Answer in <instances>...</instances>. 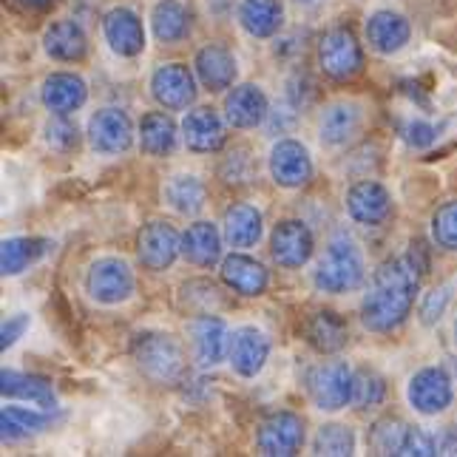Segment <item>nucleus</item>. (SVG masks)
<instances>
[{
    "label": "nucleus",
    "instance_id": "f257e3e1",
    "mask_svg": "<svg viewBox=\"0 0 457 457\" xmlns=\"http://www.w3.org/2000/svg\"><path fill=\"white\" fill-rule=\"evenodd\" d=\"M420 270L418 264L403 259H389L375 270L372 285L361 304V321H364L372 333H389L409 315L418 295Z\"/></svg>",
    "mask_w": 457,
    "mask_h": 457
},
{
    "label": "nucleus",
    "instance_id": "f03ea898",
    "mask_svg": "<svg viewBox=\"0 0 457 457\" xmlns=\"http://www.w3.org/2000/svg\"><path fill=\"white\" fill-rule=\"evenodd\" d=\"M315 287L324 293H350L355 290L361 281H364V259H361V250L346 233L333 236L324 259L315 267Z\"/></svg>",
    "mask_w": 457,
    "mask_h": 457
},
{
    "label": "nucleus",
    "instance_id": "7ed1b4c3",
    "mask_svg": "<svg viewBox=\"0 0 457 457\" xmlns=\"http://www.w3.org/2000/svg\"><path fill=\"white\" fill-rule=\"evenodd\" d=\"M134 361L151 384L173 386L185 375V353L177 338L162 333H145L134 341Z\"/></svg>",
    "mask_w": 457,
    "mask_h": 457
},
{
    "label": "nucleus",
    "instance_id": "20e7f679",
    "mask_svg": "<svg viewBox=\"0 0 457 457\" xmlns=\"http://www.w3.org/2000/svg\"><path fill=\"white\" fill-rule=\"evenodd\" d=\"M319 66L329 80L346 83L364 69V52L350 29H333L319 40Z\"/></svg>",
    "mask_w": 457,
    "mask_h": 457
},
{
    "label": "nucleus",
    "instance_id": "39448f33",
    "mask_svg": "<svg viewBox=\"0 0 457 457\" xmlns=\"http://www.w3.org/2000/svg\"><path fill=\"white\" fill-rule=\"evenodd\" d=\"M353 381L355 372L344 361H327V364L310 370L307 392L312 403L324 412H338L346 403H353Z\"/></svg>",
    "mask_w": 457,
    "mask_h": 457
},
{
    "label": "nucleus",
    "instance_id": "423d86ee",
    "mask_svg": "<svg viewBox=\"0 0 457 457\" xmlns=\"http://www.w3.org/2000/svg\"><path fill=\"white\" fill-rule=\"evenodd\" d=\"M86 290L100 304H120L134 293V273L122 259H97L88 267Z\"/></svg>",
    "mask_w": 457,
    "mask_h": 457
},
{
    "label": "nucleus",
    "instance_id": "0eeeda50",
    "mask_svg": "<svg viewBox=\"0 0 457 457\" xmlns=\"http://www.w3.org/2000/svg\"><path fill=\"white\" fill-rule=\"evenodd\" d=\"M256 446L267 457H290L298 454V449L304 446V420L293 412H276L267 418L259 435Z\"/></svg>",
    "mask_w": 457,
    "mask_h": 457
},
{
    "label": "nucleus",
    "instance_id": "6e6552de",
    "mask_svg": "<svg viewBox=\"0 0 457 457\" xmlns=\"http://www.w3.org/2000/svg\"><path fill=\"white\" fill-rule=\"evenodd\" d=\"M182 253V239L179 233L173 230V225L168 222H151L139 230L137 239V256L143 262V267L160 273L168 270V267L177 262V256Z\"/></svg>",
    "mask_w": 457,
    "mask_h": 457
},
{
    "label": "nucleus",
    "instance_id": "1a4fd4ad",
    "mask_svg": "<svg viewBox=\"0 0 457 457\" xmlns=\"http://www.w3.org/2000/svg\"><path fill=\"white\" fill-rule=\"evenodd\" d=\"M151 94L168 112H182L196 100V80L187 66L182 62H168L160 66L151 77Z\"/></svg>",
    "mask_w": 457,
    "mask_h": 457
},
{
    "label": "nucleus",
    "instance_id": "9d476101",
    "mask_svg": "<svg viewBox=\"0 0 457 457\" xmlns=\"http://www.w3.org/2000/svg\"><path fill=\"white\" fill-rule=\"evenodd\" d=\"M346 211L358 225L378 228L392 216V196L381 182L361 179L346 194Z\"/></svg>",
    "mask_w": 457,
    "mask_h": 457
},
{
    "label": "nucleus",
    "instance_id": "9b49d317",
    "mask_svg": "<svg viewBox=\"0 0 457 457\" xmlns=\"http://www.w3.org/2000/svg\"><path fill=\"white\" fill-rule=\"evenodd\" d=\"M88 139L100 154H122L134 143V125L120 108H103L88 120Z\"/></svg>",
    "mask_w": 457,
    "mask_h": 457
},
{
    "label": "nucleus",
    "instance_id": "f8f14e48",
    "mask_svg": "<svg viewBox=\"0 0 457 457\" xmlns=\"http://www.w3.org/2000/svg\"><path fill=\"white\" fill-rule=\"evenodd\" d=\"M452 378L446 370L440 367H427L415 372V378L409 381V403H412L420 415H437L452 403Z\"/></svg>",
    "mask_w": 457,
    "mask_h": 457
},
{
    "label": "nucleus",
    "instance_id": "ddd939ff",
    "mask_svg": "<svg viewBox=\"0 0 457 457\" xmlns=\"http://www.w3.org/2000/svg\"><path fill=\"white\" fill-rule=\"evenodd\" d=\"M270 253L276 264L295 270V267H304L312 256V233L302 222V219H287V222L276 225L273 239H270Z\"/></svg>",
    "mask_w": 457,
    "mask_h": 457
},
{
    "label": "nucleus",
    "instance_id": "4468645a",
    "mask_svg": "<svg viewBox=\"0 0 457 457\" xmlns=\"http://www.w3.org/2000/svg\"><path fill=\"white\" fill-rule=\"evenodd\" d=\"M270 173L281 187H304L312 179V160L302 143L278 139L270 151Z\"/></svg>",
    "mask_w": 457,
    "mask_h": 457
},
{
    "label": "nucleus",
    "instance_id": "2eb2a0df",
    "mask_svg": "<svg viewBox=\"0 0 457 457\" xmlns=\"http://www.w3.org/2000/svg\"><path fill=\"white\" fill-rule=\"evenodd\" d=\"M270 355V341L256 327H242L230 336V367L242 378H256Z\"/></svg>",
    "mask_w": 457,
    "mask_h": 457
},
{
    "label": "nucleus",
    "instance_id": "dca6fc26",
    "mask_svg": "<svg viewBox=\"0 0 457 457\" xmlns=\"http://www.w3.org/2000/svg\"><path fill=\"white\" fill-rule=\"evenodd\" d=\"M182 137L194 154H213L225 145V125L213 108L199 105L182 120Z\"/></svg>",
    "mask_w": 457,
    "mask_h": 457
},
{
    "label": "nucleus",
    "instance_id": "f3484780",
    "mask_svg": "<svg viewBox=\"0 0 457 457\" xmlns=\"http://www.w3.org/2000/svg\"><path fill=\"white\" fill-rule=\"evenodd\" d=\"M103 31L108 46L120 57H137L145 49V29L143 21L137 18L131 9H112L103 18Z\"/></svg>",
    "mask_w": 457,
    "mask_h": 457
},
{
    "label": "nucleus",
    "instance_id": "a211bd4d",
    "mask_svg": "<svg viewBox=\"0 0 457 457\" xmlns=\"http://www.w3.org/2000/svg\"><path fill=\"white\" fill-rule=\"evenodd\" d=\"M191 336H194V355L199 367H216L230 353V336L222 319H213V315H199L191 324Z\"/></svg>",
    "mask_w": 457,
    "mask_h": 457
},
{
    "label": "nucleus",
    "instance_id": "6ab92c4d",
    "mask_svg": "<svg viewBox=\"0 0 457 457\" xmlns=\"http://www.w3.org/2000/svg\"><path fill=\"white\" fill-rule=\"evenodd\" d=\"M270 114L264 91L253 83L236 86L225 100V117L233 129H256Z\"/></svg>",
    "mask_w": 457,
    "mask_h": 457
},
{
    "label": "nucleus",
    "instance_id": "aec40b11",
    "mask_svg": "<svg viewBox=\"0 0 457 457\" xmlns=\"http://www.w3.org/2000/svg\"><path fill=\"white\" fill-rule=\"evenodd\" d=\"M40 97L52 114H71L77 108H83V103L88 100V88L83 83V77L57 71L52 77H46Z\"/></svg>",
    "mask_w": 457,
    "mask_h": 457
},
{
    "label": "nucleus",
    "instance_id": "412c9836",
    "mask_svg": "<svg viewBox=\"0 0 457 457\" xmlns=\"http://www.w3.org/2000/svg\"><path fill=\"white\" fill-rule=\"evenodd\" d=\"M412 37V26L398 12H375L372 18L367 21V40L375 52L381 54H395L401 52L403 46Z\"/></svg>",
    "mask_w": 457,
    "mask_h": 457
},
{
    "label": "nucleus",
    "instance_id": "4be33fe9",
    "mask_svg": "<svg viewBox=\"0 0 457 457\" xmlns=\"http://www.w3.org/2000/svg\"><path fill=\"white\" fill-rule=\"evenodd\" d=\"M194 66H196L202 86L211 91H225L236 80V57L219 43H211V46H204V49H199Z\"/></svg>",
    "mask_w": 457,
    "mask_h": 457
},
{
    "label": "nucleus",
    "instance_id": "5701e85b",
    "mask_svg": "<svg viewBox=\"0 0 457 457\" xmlns=\"http://www.w3.org/2000/svg\"><path fill=\"white\" fill-rule=\"evenodd\" d=\"M222 281L239 295H262L267 290V270L264 264L245 253H230L222 259Z\"/></svg>",
    "mask_w": 457,
    "mask_h": 457
},
{
    "label": "nucleus",
    "instance_id": "b1692460",
    "mask_svg": "<svg viewBox=\"0 0 457 457\" xmlns=\"http://www.w3.org/2000/svg\"><path fill=\"white\" fill-rule=\"evenodd\" d=\"M361 108L355 103H336L321 114V143L329 148H341L361 131Z\"/></svg>",
    "mask_w": 457,
    "mask_h": 457
},
{
    "label": "nucleus",
    "instance_id": "393cba45",
    "mask_svg": "<svg viewBox=\"0 0 457 457\" xmlns=\"http://www.w3.org/2000/svg\"><path fill=\"white\" fill-rule=\"evenodd\" d=\"M182 256L196 267H213L222 259V236L213 222H194L182 236Z\"/></svg>",
    "mask_w": 457,
    "mask_h": 457
},
{
    "label": "nucleus",
    "instance_id": "a878e982",
    "mask_svg": "<svg viewBox=\"0 0 457 457\" xmlns=\"http://www.w3.org/2000/svg\"><path fill=\"white\" fill-rule=\"evenodd\" d=\"M304 336L310 341L312 350H319L321 355H333L346 346V338H350V329L338 319L336 312L329 310H319L310 315V321L304 327Z\"/></svg>",
    "mask_w": 457,
    "mask_h": 457
},
{
    "label": "nucleus",
    "instance_id": "bb28decb",
    "mask_svg": "<svg viewBox=\"0 0 457 457\" xmlns=\"http://www.w3.org/2000/svg\"><path fill=\"white\" fill-rule=\"evenodd\" d=\"M43 49L49 57L62 60V62H77L83 60L88 52V40H86V31L77 26L74 21H60L52 23L49 31L43 37Z\"/></svg>",
    "mask_w": 457,
    "mask_h": 457
},
{
    "label": "nucleus",
    "instance_id": "cd10ccee",
    "mask_svg": "<svg viewBox=\"0 0 457 457\" xmlns=\"http://www.w3.org/2000/svg\"><path fill=\"white\" fill-rule=\"evenodd\" d=\"M239 23L250 37H273L285 23V6L278 0H242Z\"/></svg>",
    "mask_w": 457,
    "mask_h": 457
},
{
    "label": "nucleus",
    "instance_id": "c85d7f7f",
    "mask_svg": "<svg viewBox=\"0 0 457 457\" xmlns=\"http://www.w3.org/2000/svg\"><path fill=\"white\" fill-rule=\"evenodd\" d=\"M0 392L6 398H21V401H31L43 409H54V389L46 378L37 375H23V372H14V370H4L0 375Z\"/></svg>",
    "mask_w": 457,
    "mask_h": 457
},
{
    "label": "nucleus",
    "instance_id": "c756f323",
    "mask_svg": "<svg viewBox=\"0 0 457 457\" xmlns=\"http://www.w3.org/2000/svg\"><path fill=\"white\" fill-rule=\"evenodd\" d=\"M151 26L160 43H179L191 35V12L179 0H160L151 12Z\"/></svg>",
    "mask_w": 457,
    "mask_h": 457
},
{
    "label": "nucleus",
    "instance_id": "7c9ffc66",
    "mask_svg": "<svg viewBox=\"0 0 457 457\" xmlns=\"http://www.w3.org/2000/svg\"><path fill=\"white\" fill-rule=\"evenodd\" d=\"M225 239L233 247H253L262 239V213L247 202H236L225 213Z\"/></svg>",
    "mask_w": 457,
    "mask_h": 457
},
{
    "label": "nucleus",
    "instance_id": "2f4dec72",
    "mask_svg": "<svg viewBox=\"0 0 457 457\" xmlns=\"http://www.w3.org/2000/svg\"><path fill=\"white\" fill-rule=\"evenodd\" d=\"M177 145V122L162 112H151L139 122V148L148 156H165Z\"/></svg>",
    "mask_w": 457,
    "mask_h": 457
},
{
    "label": "nucleus",
    "instance_id": "473e14b6",
    "mask_svg": "<svg viewBox=\"0 0 457 457\" xmlns=\"http://www.w3.org/2000/svg\"><path fill=\"white\" fill-rule=\"evenodd\" d=\"M46 250H49L46 239H26V236L6 239L0 247V270H4V276H18L31 262H37Z\"/></svg>",
    "mask_w": 457,
    "mask_h": 457
},
{
    "label": "nucleus",
    "instance_id": "72a5a7b5",
    "mask_svg": "<svg viewBox=\"0 0 457 457\" xmlns=\"http://www.w3.org/2000/svg\"><path fill=\"white\" fill-rule=\"evenodd\" d=\"M165 199L173 211L194 216L204 208V185L191 173H179L165 185Z\"/></svg>",
    "mask_w": 457,
    "mask_h": 457
},
{
    "label": "nucleus",
    "instance_id": "f704fd0d",
    "mask_svg": "<svg viewBox=\"0 0 457 457\" xmlns=\"http://www.w3.org/2000/svg\"><path fill=\"white\" fill-rule=\"evenodd\" d=\"M49 423H52L49 415L35 412V409H26V406H4V412H0L4 440H18L26 435H35L49 427Z\"/></svg>",
    "mask_w": 457,
    "mask_h": 457
},
{
    "label": "nucleus",
    "instance_id": "c9c22d12",
    "mask_svg": "<svg viewBox=\"0 0 457 457\" xmlns=\"http://www.w3.org/2000/svg\"><path fill=\"white\" fill-rule=\"evenodd\" d=\"M409 427L398 418H381L370 429V449L375 454H401Z\"/></svg>",
    "mask_w": 457,
    "mask_h": 457
},
{
    "label": "nucleus",
    "instance_id": "e433bc0d",
    "mask_svg": "<svg viewBox=\"0 0 457 457\" xmlns=\"http://www.w3.org/2000/svg\"><path fill=\"white\" fill-rule=\"evenodd\" d=\"M315 454H327V457H350L355 452V435L350 427H341V423H324L315 435L312 444Z\"/></svg>",
    "mask_w": 457,
    "mask_h": 457
},
{
    "label": "nucleus",
    "instance_id": "4c0bfd02",
    "mask_svg": "<svg viewBox=\"0 0 457 457\" xmlns=\"http://www.w3.org/2000/svg\"><path fill=\"white\" fill-rule=\"evenodd\" d=\"M256 170L259 168H256V160H253V154H250V148L236 145L228 151L222 165H219V177H222V182H228V185H247L256 177Z\"/></svg>",
    "mask_w": 457,
    "mask_h": 457
},
{
    "label": "nucleus",
    "instance_id": "58836bf2",
    "mask_svg": "<svg viewBox=\"0 0 457 457\" xmlns=\"http://www.w3.org/2000/svg\"><path fill=\"white\" fill-rule=\"evenodd\" d=\"M386 398V381L375 370H358L353 381V403L358 409L381 406Z\"/></svg>",
    "mask_w": 457,
    "mask_h": 457
},
{
    "label": "nucleus",
    "instance_id": "ea45409f",
    "mask_svg": "<svg viewBox=\"0 0 457 457\" xmlns=\"http://www.w3.org/2000/svg\"><path fill=\"white\" fill-rule=\"evenodd\" d=\"M432 236L444 250H457V199L440 204L432 216Z\"/></svg>",
    "mask_w": 457,
    "mask_h": 457
},
{
    "label": "nucleus",
    "instance_id": "a19ab883",
    "mask_svg": "<svg viewBox=\"0 0 457 457\" xmlns=\"http://www.w3.org/2000/svg\"><path fill=\"white\" fill-rule=\"evenodd\" d=\"M46 143L60 154H69L80 145V131H77V125L71 120H66V114H57L46 125Z\"/></svg>",
    "mask_w": 457,
    "mask_h": 457
},
{
    "label": "nucleus",
    "instance_id": "79ce46f5",
    "mask_svg": "<svg viewBox=\"0 0 457 457\" xmlns=\"http://www.w3.org/2000/svg\"><path fill=\"white\" fill-rule=\"evenodd\" d=\"M319 97V88H315L312 83V77L304 74V71H295L290 80H287V94H285V100H290L298 112H304V108Z\"/></svg>",
    "mask_w": 457,
    "mask_h": 457
},
{
    "label": "nucleus",
    "instance_id": "37998d69",
    "mask_svg": "<svg viewBox=\"0 0 457 457\" xmlns=\"http://www.w3.org/2000/svg\"><path fill=\"white\" fill-rule=\"evenodd\" d=\"M298 108L290 103V100H285L281 105H276L270 114H267V134H285V131H290L293 125H295V120H298Z\"/></svg>",
    "mask_w": 457,
    "mask_h": 457
},
{
    "label": "nucleus",
    "instance_id": "c03bdc74",
    "mask_svg": "<svg viewBox=\"0 0 457 457\" xmlns=\"http://www.w3.org/2000/svg\"><path fill=\"white\" fill-rule=\"evenodd\" d=\"M449 298H452V287H437V290H432L427 298H423V304H420V321L423 324L440 321V315H444Z\"/></svg>",
    "mask_w": 457,
    "mask_h": 457
},
{
    "label": "nucleus",
    "instance_id": "a18cd8bd",
    "mask_svg": "<svg viewBox=\"0 0 457 457\" xmlns=\"http://www.w3.org/2000/svg\"><path fill=\"white\" fill-rule=\"evenodd\" d=\"M401 454H406V457H429V454H437V446H435V440L423 429L409 427Z\"/></svg>",
    "mask_w": 457,
    "mask_h": 457
},
{
    "label": "nucleus",
    "instance_id": "49530a36",
    "mask_svg": "<svg viewBox=\"0 0 457 457\" xmlns=\"http://www.w3.org/2000/svg\"><path fill=\"white\" fill-rule=\"evenodd\" d=\"M403 139L412 148H429L437 139V129L429 122H423V120H415V122L403 125Z\"/></svg>",
    "mask_w": 457,
    "mask_h": 457
},
{
    "label": "nucleus",
    "instance_id": "de8ad7c7",
    "mask_svg": "<svg viewBox=\"0 0 457 457\" xmlns=\"http://www.w3.org/2000/svg\"><path fill=\"white\" fill-rule=\"evenodd\" d=\"M26 327H29V315L26 312H18V315H12V319H6L4 329H0V346L9 350V346L26 333Z\"/></svg>",
    "mask_w": 457,
    "mask_h": 457
},
{
    "label": "nucleus",
    "instance_id": "09e8293b",
    "mask_svg": "<svg viewBox=\"0 0 457 457\" xmlns=\"http://www.w3.org/2000/svg\"><path fill=\"white\" fill-rule=\"evenodd\" d=\"M273 52H276V57H290V54L304 52V35L302 31H293V35H287V37H278Z\"/></svg>",
    "mask_w": 457,
    "mask_h": 457
},
{
    "label": "nucleus",
    "instance_id": "8fccbe9b",
    "mask_svg": "<svg viewBox=\"0 0 457 457\" xmlns=\"http://www.w3.org/2000/svg\"><path fill=\"white\" fill-rule=\"evenodd\" d=\"M437 454H457V432L454 429H444L435 440Z\"/></svg>",
    "mask_w": 457,
    "mask_h": 457
},
{
    "label": "nucleus",
    "instance_id": "3c124183",
    "mask_svg": "<svg viewBox=\"0 0 457 457\" xmlns=\"http://www.w3.org/2000/svg\"><path fill=\"white\" fill-rule=\"evenodd\" d=\"M14 4H18L21 9H26V12H46L54 4V0H14Z\"/></svg>",
    "mask_w": 457,
    "mask_h": 457
},
{
    "label": "nucleus",
    "instance_id": "603ef678",
    "mask_svg": "<svg viewBox=\"0 0 457 457\" xmlns=\"http://www.w3.org/2000/svg\"><path fill=\"white\" fill-rule=\"evenodd\" d=\"M230 6H233V0H208V9L213 14H228Z\"/></svg>",
    "mask_w": 457,
    "mask_h": 457
},
{
    "label": "nucleus",
    "instance_id": "864d4df0",
    "mask_svg": "<svg viewBox=\"0 0 457 457\" xmlns=\"http://www.w3.org/2000/svg\"><path fill=\"white\" fill-rule=\"evenodd\" d=\"M295 4L302 6V9H319V6L327 4V0H295Z\"/></svg>",
    "mask_w": 457,
    "mask_h": 457
},
{
    "label": "nucleus",
    "instance_id": "5fc2aeb1",
    "mask_svg": "<svg viewBox=\"0 0 457 457\" xmlns=\"http://www.w3.org/2000/svg\"><path fill=\"white\" fill-rule=\"evenodd\" d=\"M454 341H457V321H454Z\"/></svg>",
    "mask_w": 457,
    "mask_h": 457
},
{
    "label": "nucleus",
    "instance_id": "6e6d98bb",
    "mask_svg": "<svg viewBox=\"0 0 457 457\" xmlns=\"http://www.w3.org/2000/svg\"><path fill=\"white\" fill-rule=\"evenodd\" d=\"M454 367H457V364H454Z\"/></svg>",
    "mask_w": 457,
    "mask_h": 457
}]
</instances>
